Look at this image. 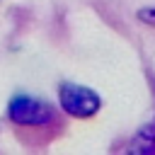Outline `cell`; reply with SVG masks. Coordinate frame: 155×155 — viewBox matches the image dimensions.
Returning <instances> with one entry per match:
<instances>
[{
    "instance_id": "cell-1",
    "label": "cell",
    "mask_w": 155,
    "mask_h": 155,
    "mask_svg": "<svg viewBox=\"0 0 155 155\" xmlns=\"http://www.w3.org/2000/svg\"><path fill=\"white\" fill-rule=\"evenodd\" d=\"M61 107L65 114L75 119H90L99 109V97L90 87L75 85V82H63L61 85Z\"/></svg>"
},
{
    "instance_id": "cell-2",
    "label": "cell",
    "mask_w": 155,
    "mask_h": 155,
    "mask_svg": "<svg viewBox=\"0 0 155 155\" xmlns=\"http://www.w3.org/2000/svg\"><path fill=\"white\" fill-rule=\"evenodd\" d=\"M10 119L19 126H44L53 119V111L46 102L29 97V94H17L10 102Z\"/></svg>"
}]
</instances>
